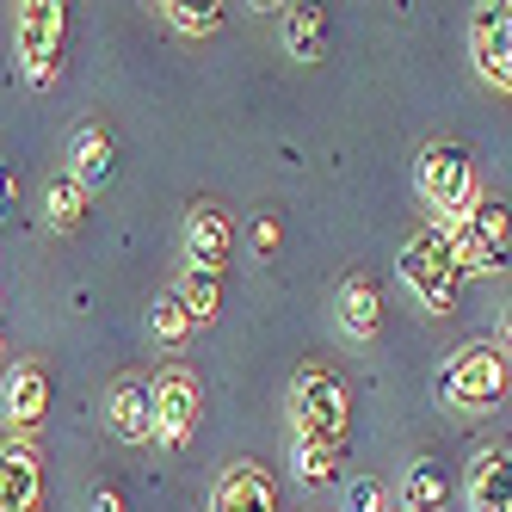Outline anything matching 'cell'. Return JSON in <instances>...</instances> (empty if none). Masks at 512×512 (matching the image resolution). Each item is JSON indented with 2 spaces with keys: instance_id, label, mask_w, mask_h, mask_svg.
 I'll use <instances>...</instances> for the list:
<instances>
[{
  "instance_id": "6da1fadb",
  "label": "cell",
  "mask_w": 512,
  "mask_h": 512,
  "mask_svg": "<svg viewBox=\"0 0 512 512\" xmlns=\"http://www.w3.org/2000/svg\"><path fill=\"white\" fill-rule=\"evenodd\" d=\"M395 272H401L408 297H414L426 315H451L457 297H463V272H457V260H451L445 235H438V223H426V229H414L408 241H401Z\"/></svg>"
},
{
  "instance_id": "7a4b0ae2",
  "label": "cell",
  "mask_w": 512,
  "mask_h": 512,
  "mask_svg": "<svg viewBox=\"0 0 512 512\" xmlns=\"http://www.w3.org/2000/svg\"><path fill=\"white\" fill-rule=\"evenodd\" d=\"M438 235H445L457 272H506L512 216H506L500 198H475V204H463L457 216H445V223H438Z\"/></svg>"
},
{
  "instance_id": "3957f363",
  "label": "cell",
  "mask_w": 512,
  "mask_h": 512,
  "mask_svg": "<svg viewBox=\"0 0 512 512\" xmlns=\"http://www.w3.org/2000/svg\"><path fill=\"white\" fill-rule=\"evenodd\" d=\"M290 420H297V438H315V445H346L352 432V389L340 371H327V364H309L297 371L290 383Z\"/></svg>"
},
{
  "instance_id": "277c9868",
  "label": "cell",
  "mask_w": 512,
  "mask_h": 512,
  "mask_svg": "<svg viewBox=\"0 0 512 512\" xmlns=\"http://www.w3.org/2000/svg\"><path fill=\"white\" fill-rule=\"evenodd\" d=\"M512 389V364H506V346H463L445 377H438V395H445V408H463V414H488L500 408Z\"/></svg>"
},
{
  "instance_id": "5b68a950",
  "label": "cell",
  "mask_w": 512,
  "mask_h": 512,
  "mask_svg": "<svg viewBox=\"0 0 512 512\" xmlns=\"http://www.w3.org/2000/svg\"><path fill=\"white\" fill-rule=\"evenodd\" d=\"M62 38H68V7L62 0H25L13 19V50L25 62L31 87H56L62 81Z\"/></svg>"
},
{
  "instance_id": "8992f818",
  "label": "cell",
  "mask_w": 512,
  "mask_h": 512,
  "mask_svg": "<svg viewBox=\"0 0 512 512\" xmlns=\"http://www.w3.org/2000/svg\"><path fill=\"white\" fill-rule=\"evenodd\" d=\"M198 414H204V389L186 364H173L149 383V438L161 451H186L198 432Z\"/></svg>"
},
{
  "instance_id": "52a82bcc",
  "label": "cell",
  "mask_w": 512,
  "mask_h": 512,
  "mask_svg": "<svg viewBox=\"0 0 512 512\" xmlns=\"http://www.w3.org/2000/svg\"><path fill=\"white\" fill-rule=\"evenodd\" d=\"M414 186H420V204L438 216V223L482 198L475 192V161H469V149H457V142H432L420 155V167H414Z\"/></svg>"
},
{
  "instance_id": "ba28073f",
  "label": "cell",
  "mask_w": 512,
  "mask_h": 512,
  "mask_svg": "<svg viewBox=\"0 0 512 512\" xmlns=\"http://www.w3.org/2000/svg\"><path fill=\"white\" fill-rule=\"evenodd\" d=\"M469 56H475V75L494 93H512V7L506 0H482L469 13Z\"/></svg>"
},
{
  "instance_id": "9c48e42d",
  "label": "cell",
  "mask_w": 512,
  "mask_h": 512,
  "mask_svg": "<svg viewBox=\"0 0 512 512\" xmlns=\"http://www.w3.org/2000/svg\"><path fill=\"white\" fill-rule=\"evenodd\" d=\"M179 247H186V272H216V278H223L229 253H235V223H229V210L210 204V198H198V204L186 210Z\"/></svg>"
},
{
  "instance_id": "30bf717a",
  "label": "cell",
  "mask_w": 512,
  "mask_h": 512,
  "mask_svg": "<svg viewBox=\"0 0 512 512\" xmlns=\"http://www.w3.org/2000/svg\"><path fill=\"white\" fill-rule=\"evenodd\" d=\"M44 494V457L31 438H7L0 445V512H38Z\"/></svg>"
},
{
  "instance_id": "8fae6325",
  "label": "cell",
  "mask_w": 512,
  "mask_h": 512,
  "mask_svg": "<svg viewBox=\"0 0 512 512\" xmlns=\"http://www.w3.org/2000/svg\"><path fill=\"white\" fill-rule=\"evenodd\" d=\"M68 179H75L81 192H105L118 179V142L105 124H81L68 136Z\"/></svg>"
},
{
  "instance_id": "7c38bea8",
  "label": "cell",
  "mask_w": 512,
  "mask_h": 512,
  "mask_svg": "<svg viewBox=\"0 0 512 512\" xmlns=\"http://www.w3.org/2000/svg\"><path fill=\"white\" fill-rule=\"evenodd\" d=\"M210 512H278V482L266 463H229L216 475Z\"/></svg>"
},
{
  "instance_id": "4fadbf2b",
  "label": "cell",
  "mask_w": 512,
  "mask_h": 512,
  "mask_svg": "<svg viewBox=\"0 0 512 512\" xmlns=\"http://www.w3.org/2000/svg\"><path fill=\"white\" fill-rule=\"evenodd\" d=\"M0 414H7V426H19V432H31L44 414H50V371L44 364H13L7 371V383H0Z\"/></svg>"
},
{
  "instance_id": "5bb4252c",
  "label": "cell",
  "mask_w": 512,
  "mask_h": 512,
  "mask_svg": "<svg viewBox=\"0 0 512 512\" xmlns=\"http://www.w3.org/2000/svg\"><path fill=\"white\" fill-rule=\"evenodd\" d=\"M334 321H340L346 340H377L383 334V297H377V284L364 278V272L340 278V290H334Z\"/></svg>"
},
{
  "instance_id": "9a60e30c",
  "label": "cell",
  "mask_w": 512,
  "mask_h": 512,
  "mask_svg": "<svg viewBox=\"0 0 512 512\" xmlns=\"http://www.w3.org/2000/svg\"><path fill=\"white\" fill-rule=\"evenodd\" d=\"M469 512H512V451L506 445H488L482 457L469 463Z\"/></svg>"
},
{
  "instance_id": "2e32d148",
  "label": "cell",
  "mask_w": 512,
  "mask_h": 512,
  "mask_svg": "<svg viewBox=\"0 0 512 512\" xmlns=\"http://www.w3.org/2000/svg\"><path fill=\"white\" fill-rule=\"evenodd\" d=\"M105 426H112L124 445H149V383L118 377L112 395H105Z\"/></svg>"
},
{
  "instance_id": "e0dca14e",
  "label": "cell",
  "mask_w": 512,
  "mask_h": 512,
  "mask_svg": "<svg viewBox=\"0 0 512 512\" xmlns=\"http://www.w3.org/2000/svg\"><path fill=\"white\" fill-rule=\"evenodd\" d=\"M278 38H284L290 62H321L327 56V13L321 7H284Z\"/></svg>"
},
{
  "instance_id": "ac0fdd59",
  "label": "cell",
  "mask_w": 512,
  "mask_h": 512,
  "mask_svg": "<svg viewBox=\"0 0 512 512\" xmlns=\"http://www.w3.org/2000/svg\"><path fill=\"white\" fill-rule=\"evenodd\" d=\"M451 506V475L438 463H414L401 475V512H445Z\"/></svg>"
},
{
  "instance_id": "d6986e66",
  "label": "cell",
  "mask_w": 512,
  "mask_h": 512,
  "mask_svg": "<svg viewBox=\"0 0 512 512\" xmlns=\"http://www.w3.org/2000/svg\"><path fill=\"white\" fill-rule=\"evenodd\" d=\"M155 13L179 31V38H216V31H223V7H216V0H204V7L198 0H161Z\"/></svg>"
},
{
  "instance_id": "ffe728a7",
  "label": "cell",
  "mask_w": 512,
  "mask_h": 512,
  "mask_svg": "<svg viewBox=\"0 0 512 512\" xmlns=\"http://www.w3.org/2000/svg\"><path fill=\"white\" fill-rule=\"evenodd\" d=\"M290 469H297L303 488H327L340 475V451L334 445H315V438H290Z\"/></svg>"
},
{
  "instance_id": "44dd1931",
  "label": "cell",
  "mask_w": 512,
  "mask_h": 512,
  "mask_svg": "<svg viewBox=\"0 0 512 512\" xmlns=\"http://www.w3.org/2000/svg\"><path fill=\"white\" fill-rule=\"evenodd\" d=\"M173 297L186 303L192 327H210V321H216V309H223V278H216V272H186Z\"/></svg>"
},
{
  "instance_id": "7402d4cb",
  "label": "cell",
  "mask_w": 512,
  "mask_h": 512,
  "mask_svg": "<svg viewBox=\"0 0 512 512\" xmlns=\"http://www.w3.org/2000/svg\"><path fill=\"white\" fill-rule=\"evenodd\" d=\"M44 216H50V229L68 235V229H81V216H87V192L75 186V179H50V192H44Z\"/></svg>"
},
{
  "instance_id": "603a6c76",
  "label": "cell",
  "mask_w": 512,
  "mask_h": 512,
  "mask_svg": "<svg viewBox=\"0 0 512 512\" xmlns=\"http://www.w3.org/2000/svg\"><path fill=\"white\" fill-rule=\"evenodd\" d=\"M149 327H155L161 346H186L192 340V315H186V303H179L173 290H161V297L149 303Z\"/></svg>"
},
{
  "instance_id": "cb8c5ba5",
  "label": "cell",
  "mask_w": 512,
  "mask_h": 512,
  "mask_svg": "<svg viewBox=\"0 0 512 512\" xmlns=\"http://www.w3.org/2000/svg\"><path fill=\"white\" fill-rule=\"evenodd\" d=\"M247 241H253V260H272L278 241H284V223H278V216H253V223H247Z\"/></svg>"
},
{
  "instance_id": "d4e9b609",
  "label": "cell",
  "mask_w": 512,
  "mask_h": 512,
  "mask_svg": "<svg viewBox=\"0 0 512 512\" xmlns=\"http://www.w3.org/2000/svg\"><path fill=\"white\" fill-rule=\"evenodd\" d=\"M346 512H389V506H383V482H377V475H358V482L346 488Z\"/></svg>"
},
{
  "instance_id": "484cf974",
  "label": "cell",
  "mask_w": 512,
  "mask_h": 512,
  "mask_svg": "<svg viewBox=\"0 0 512 512\" xmlns=\"http://www.w3.org/2000/svg\"><path fill=\"white\" fill-rule=\"evenodd\" d=\"M87 512H124V494H118V488H93Z\"/></svg>"
},
{
  "instance_id": "4316f807",
  "label": "cell",
  "mask_w": 512,
  "mask_h": 512,
  "mask_svg": "<svg viewBox=\"0 0 512 512\" xmlns=\"http://www.w3.org/2000/svg\"><path fill=\"white\" fill-rule=\"evenodd\" d=\"M13 198H19V179H13L7 167H0V216H7V210H13Z\"/></svg>"
}]
</instances>
